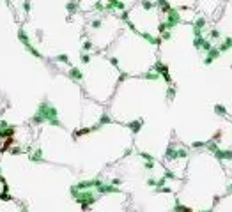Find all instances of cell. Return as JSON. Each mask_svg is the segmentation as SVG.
<instances>
[{"mask_svg": "<svg viewBox=\"0 0 232 212\" xmlns=\"http://www.w3.org/2000/svg\"><path fill=\"white\" fill-rule=\"evenodd\" d=\"M181 21H182V18H181L179 11H177V9H170V11L167 12V19L163 21V23H165V28L170 30V28H174L175 25H179Z\"/></svg>", "mask_w": 232, "mask_h": 212, "instance_id": "cell-1", "label": "cell"}, {"mask_svg": "<svg viewBox=\"0 0 232 212\" xmlns=\"http://www.w3.org/2000/svg\"><path fill=\"white\" fill-rule=\"evenodd\" d=\"M154 69L159 74V78H165V81H170V74H168V66H167V64H163L161 60H158L154 64Z\"/></svg>", "mask_w": 232, "mask_h": 212, "instance_id": "cell-2", "label": "cell"}, {"mask_svg": "<svg viewBox=\"0 0 232 212\" xmlns=\"http://www.w3.org/2000/svg\"><path fill=\"white\" fill-rule=\"evenodd\" d=\"M165 156H167V159H177V157H186L188 156V152L184 150V148H174V147H168L167 148V152H165Z\"/></svg>", "mask_w": 232, "mask_h": 212, "instance_id": "cell-3", "label": "cell"}, {"mask_svg": "<svg viewBox=\"0 0 232 212\" xmlns=\"http://www.w3.org/2000/svg\"><path fill=\"white\" fill-rule=\"evenodd\" d=\"M216 156V159H225V161H232V148H227V150H222V148H216L213 152Z\"/></svg>", "mask_w": 232, "mask_h": 212, "instance_id": "cell-4", "label": "cell"}, {"mask_svg": "<svg viewBox=\"0 0 232 212\" xmlns=\"http://www.w3.org/2000/svg\"><path fill=\"white\" fill-rule=\"evenodd\" d=\"M205 25H207V19H205V18H197L193 23H191V28H195V30H204Z\"/></svg>", "mask_w": 232, "mask_h": 212, "instance_id": "cell-5", "label": "cell"}, {"mask_svg": "<svg viewBox=\"0 0 232 212\" xmlns=\"http://www.w3.org/2000/svg\"><path fill=\"white\" fill-rule=\"evenodd\" d=\"M142 37H144L147 42H151V44H159V42H161V39H158V37H154V35L147 34V32H144V34H142Z\"/></svg>", "mask_w": 232, "mask_h": 212, "instance_id": "cell-6", "label": "cell"}, {"mask_svg": "<svg viewBox=\"0 0 232 212\" xmlns=\"http://www.w3.org/2000/svg\"><path fill=\"white\" fill-rule=\"evenodd\" d=\"M158 6H159V9L163 11V12H168L172 9V6L168 4V0H158Z\"/></svg>", "mask_w": 232, "mask_h": 212, "instance_id": "cell-7", "label": "cell"}, {"mask_svg": "<svg viewBox=\"0 0 232 212\" xmlns=\"http://www.w3.org/2000/svg\"><path fill=\"white\" fill-rule=\"evenodd\" d=\"M205 57L209 58V60H213V62H215V60L220 57V51H218V48H211L209 51H207V55H205Z\"/></svg>", "mask_w": 232, "mask_h": 212, "instance_id": "cell-8", "label": "cell"}, {"mask_svg": "<svg viewBox=\"0 0 232 212\" xmlns=\"http://www.w3.org/2000/svg\"><path fill=\"white\" fill-rule=\"evenodd\" d=\"M211 48H213V44H211V41H209V39H204V42H202V46H200V50L207 53V51H209Z\"/></svg>", "mask_w": 232, "mask_h": 212, "instance_id": "cell-9", "label": "cell"}, {"mask_svg": "<svg viewBox=\"0 0 232 212\" xmlns=\"http://www.w3.org/2000/svg\"><path fill=\"white\" fill-rule=\"evenodd\" d=\"M215 113H216V115H225V113H227L225 106H223V104H220V103H218V104H215Z\"/></svg>", "mask_w": 232, "mask_h": 212, "instance_id": "cell-10", "label": "cell"}, {"mask_svg": "<svg viewBox=\"0 0 232 212\" xmlns=\"http://www.w3.org/2000/svg\"><path fill=\"white\" fill-rule=\"evenodd\" d=\"M144 78H145V80H154V81H156V80H159V74H158L156 71H149V73L144 74Z\"/></svg>", "mask_w": 232, "mask_h": 212, "instance_id": "cell-11", "label": "cell"}, {"mask_svg": "<svg viewBox=\"0 0 232 212\" xmlns=\"http://www.w3.org/2000/svg\"><path fill=\"white\" fill-rule=\"evenodd\" d=\"M142 124H144V120L140 118V120H136V122H131V124H129V127H131L133 131H138V129L142 127Z\"/></svg>", "mask_w": 232, "mask_h": 212, "instance_id": "cell-12", "label": "cell"}, {"mask_svg": "<svg viewBox=\"0 0 232 212\" xmlns=\"http://www.w3.org/2000/svg\"><path fill=\"white\" fill-rule=\"evenodd\" d=\"M204 39H205V37H195V39H193V46H195L197 50H200V46H202Z\"/></svg>", "mask_w": 232, "mask_h": 212, "instance_id": "cell-13", "label": "cell"}, {"mask_svg": "<svg viewBox=\"0 0 232 212\" xmlns=\"http://www.w3.org/2000/svg\"><path fill=\"white\" fill-rule=\"evenodd\" d=\"M161 39H165V41H170V39H172V32H170V30H165V32H161Z\"/></svg>", "mask_w": 232, "mask_h": 212, "instance_id": "cell-14", "label": "cell"}, {"mask_svg": "<svg viewBox=\"0 0 232 212\" xmlns=\"http://www.w3.org/2000/svg\"><path fill=\"white\" fill-rule=\"evenodd\" d=\"M209 37H211V39H220V37H222V34H220L216 28H213V30H211V34H209Z\"/></svg>", "mask_w": 232, "mask_h": 212, "instance_id": "cell-15", "label": "cell"}, {"mask_svg": "<svg viewBox=\"0 0 232 212\" xmlns=\"http://www.w3.org/2000/svg\"><path fill=\"white\" fill-rule=\"evenodd\" d=\"M167 97H168L170 101H172V99L175 97V89H174V87H170V89L167 90Z\"/></svg>", "mask_w": 232, "mask_h": 212, "instance_id": "cell-16", "label": "cell"}, {"mask_svg": "<svg viewBox=\"0 0 232 212\" xmlns=\"http://www.w3.org/2000/svg\"><path fill=\"white\" fill-rule=\"evenodd\" d=\"M223 44H225V46H227L229 50L232 48V37H230V35H227V37H225V41H223Z\"/></svg>", "mask_w": 232, "mask_h": 212, "instance_id": "cell-17", "label": "cell"}, {"mask_svg": "<svg viewBox=\"0 0 232 212\" xmlns=\"http://www.w3.org/2000/svg\"><path fill=\"white\" fill-rule=\"evenodd\" d=\"M152 7H154L152 2H149V0H144V9H145V11H151Z\"/></svg>", "mask_w": 232, "mask_h": 212, "instance_id": "cell-18", "label": "cell"}, {"mask_svg": "<svg viewBox=\"0 0 232 212\" xmlns=\"http://www.w3.org/2000/svg\"><path fill=\"white\" fill-rule=\"evenodd\" d=\"M144 168H145V170H152V168H154V163H151V161H149V163H145V164H144Z\"/></svg>", "mask_w": 232, "mask_h": 212, "instance_id": "cell-19", "label": "cell"}, {"mask_svg": "<svg viewBox=\"0 0 232 212\" xmlns=\"http://www.w3.org/2000/svg\"><path fill=\"white\" fill-rule=\"evenodd\" d=\"M165 179H175V175L172 172H165Z\"/></svg>", "mask_w": 232, "mask_h": 212, "instance_id": "cell-20", "label": "cell"}, {"mask_svg": "<svg viewBox=\"0 0 232 212\" xmlns=\"http://www.w3.org/2000/svg\"><path fill=\"white\" fill-rule=\"evenodd\" d=\"M147 184H149V186H158V180H156V179H149Z\"/></svg>", "mask_w": 232, "mask_h": 212, "instance_id": "cell-21", "label": "cell"}, {"mask_svg": "<svg viewBox=\"0 0 232 212\" xmlns=\"http://www.w3.org/2000/svg\"><path fill=\"white\" fill-rule=\"evenodd\" d=\"M115 6H117V9H124V4L122 2H115Z\"/></svg>", "mask_w": 232, "mask_h": 212, "instance_id": "cell-22", "label": "cell"}, {"mask_svg": "<svg viewBox=\"0 0 232 212\" xmlns=\"http://www.w3.org/2000/svg\"><path fill=\"white\" fill-rule=\"evenodd\" d=\"M227 191H229V193H232V184H229V187H227Z\"/></svg>", "mask_w": 232, "mask_h": 212, "instance_id": "cell-23", "label": "cell"}, {"mask_svg": "<svg viewBox=\"0 0 232 212\" xmlns=\"http://www.w3.org/2000/svg\"><path fill=\"white\" fill-rule=\"evenodd\" d=\"M200 212H211V210H200Z\"/></svg>", "mask_w": 232, "mask_h": 212, "instance_id": "cell-24", "label": "cell"}]
</instances>
